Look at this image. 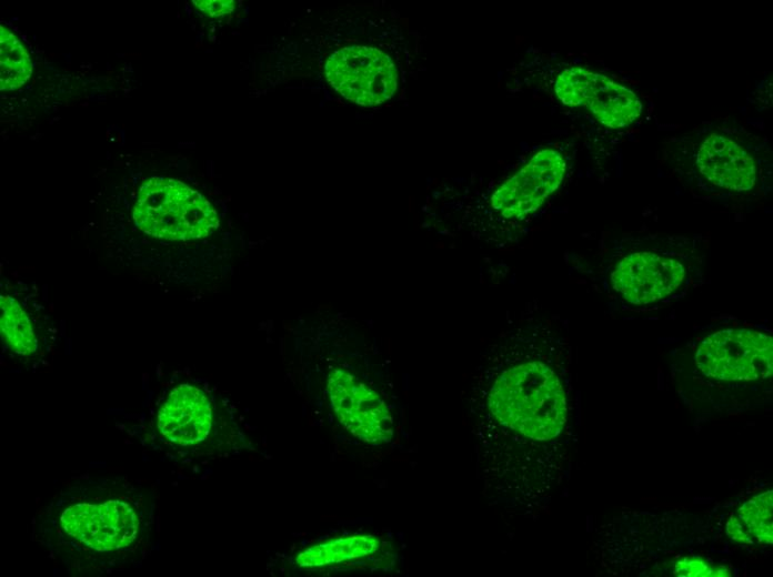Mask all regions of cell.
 <instances>
[{"label":"cell","instance_id":"1","mask_svg":"<svg viewBox=\"0 0 773 577\" xmlns=\"http://www.w3.org/2000/svg\"><path fill=\"white\" fill-rule=\"evenodd\" d=\"M561 353L551 318L528 308L481 352L463 391L481 493L501 514L526 502L539 447L569 421Z\"/></svg>","mask_w":773,"mask_h":577},{"label":"cell","instance_id":"2","mask_svg":"<svg viewBox=\"0 0 773 577\" xmlns=\"http://www.w3.org/2000/svg\"><path fill=\"white\" fill-rule=\"evenodd\" d=\"M155 533L151 485L124 476L69 482L40 510L37 537L70 573L109 574L139 564Z\"/></svg>","mask_w":773,"mask_h":577},{"label":"cell","instance_id":"3","mask_svg":"<svg viewBox=\"0 0 773 577\" xmlns=\"http://www.w3.org/2000/svg\"><path fill=\"white\" fill-rule=\"evenodd\" d=\"M706 245L700 235L628 233L605 245L600 282L619 306L652 310L685 297L705 280Z\"/></svg>","mask_w":773,"mask_h":577},{"label":"cell","instance_id":"4","mask_svg":"<svg viewBox=\"0 0 773 577\" xmlns=\"http://www.w3.org/2000/svg\"><path fill=\"white\" fill-rule=\"evenodd\" d=\"M662 145L663 163L697 196L746 200L772 189L767 141L736 122H710Z\"/></svg>","mask_w":773,"mask_h":577},{"label":"cell","instance_id":"5","mask_svg":"<svg viewBox=\"0 0 773 577\" xmlns=\"http://www.w3.org/2000/svg\"><path fill=\"white\" fill-rule=\"evenodd\" d=\"M132 216L142 232L170 241L207 237L220 225L218 213L207 198L167 176H152L142 183Z\"/></svg>","mask_w":773,"mask_h":577},{"label":"cell","instance_id":"6","mask_svg":"<svg viewBox=\"0 0 773 577\" xmlns=\"http://www.w3.org/2000/svg\"><path fill=\"white\" fill-rule=\"evenodd\" d=\"M695 371L726 384L756 383L773 372V338L751 326H726L703 336L693 352Z\"/></svg>","mask_w":773,"mask_h":577},{"label":"cell","instance_id":"7","mask_svg":"<svg viewBox=\"0 0 773 577\" xmlns=\"http://www.w3.org/2000/svg\"><path fill=\"white\" fill-rule=\"evenodd\" d=\"M324 74L337 92L363 107L385 102L398 88V71L391 58L365 45L333 52L325 62Z\"/></svg>","mask_w":773,"mask_h":577},{"label":"cell","instance_id":"8","mask_svg":"<svg viewBox=\"0 0 773 577\" xmlns=\"http://www.w3.org/2000/svg\"><path fill=\"white\" fill-rule=\"evenodd\" d=\"M553 91L563 104L588 108L611 129L631 125L643 110L641 100L631 89L580 67L561 70L554 79Z\"/></svg>","mask_w":773,"mask_h":577},{"label":"cell","instance_id":"9","mask_svg":"<svg viewBox=\"0 0 773 577\" xmlns=\"http://www.w3.org/2000/svg\"><path fill=\"white\" fill-rule=\"evenodd\" d=\"M328 393L338 419L357 438L371 444L392 439L394 419L389 405L360 377L334 368L329 373Z\"/></svg>","mask_w":773,"mask_h":577},{"label":"cell","instance_id":"10","mask_svg":"<svg viewBox=\"0 0 773 577\" xmlns=\"http://www.w3.org/2000/svg\"><path fill=\"white\" fill-rule=\"evenodd\" d=\"M565 173L564 155L543 149L492 194L491 207L504 219L522 220L559 189Z\"/></svg>","mask_w":773,"mask_h":577},{"label":"cell","instance_id":"11","mask_svg":"<svg viewBox=\"0 0 773 577\" xmlns=\"http://www.w3.org/2000/svg\"><path fill=\"white\" fill-rule=\"evenodd\" d=\"M214 412L208 394L189 383L173 387L159 406L153 438L174 449H191L213 432Z\"/></svg>","mask_w":773,"mask_h":577},{"label":"cell","instance_id":"12","mask_svg":"<svg viewBox=\"0 0 773 577\" xmlns=\"http://www.w3.org/2000/svg\"><path fill=\"white\" fill-rule=\"evenodd\" d=\"M773 492L746 500L727 519L726 535L734 543L765 546L773 543Z\"/></svg>","mask_w":773,"mask_h":577},{"label":"cell","instance_id":"13","mask_svg":"<svg viewBox=\"0 0 773 577\" xmlns=\"http://www.w3.org/2000/svg\"><path fill=\"white\" fill-rule=\"evenodd\" d=\"M379 547V538L372 535L341 537L305 548L295 561L308 568L340 564L373 555Z\"/></svg>","mask_w":773,"mask_h":577},{"label":"cell","instance_id":"14","mask_svg":"<svg viewBox=\"0 0 773 577\" xmlns=\"http://www.w3.org/2000/svg\"><path fill=\"white\" fill-rule=\"evenodd\" d=\"M32 63L30 55L7 27L0 26V89L12 91L23 85L30 78Z\"/></svg>","mask_w":773,"mask_h":577},{"label":"cell","instance_id":"15","mask_svg":"<svg viewBox=\"0 0 773 577\" xmlns=\"http://www.w3.org/2000/svg\"><path fill=\"white\" fill-rule=\"evenodd\" d=\"M1 334L9 347L17 354L29 356L38 350L31 321L22 306L11 296L0 297Z\"/></svg>","mask_w":773,"mask_h":577},{"label":"cell","instance_id":"16","mask_svg":"<svg viewBox=\"0 0 773 577\" xmlns=\"http://www.w3.org/2000/svg\"><path fill=\"white\" fill-rule=\"evenodd\" d=\"M674 575L680 577L731 576L724 566H715L701 557H685L674 565Z\"/></svg>","mask_w":773,"mask_h":577},{"label":"cell","instance_id":"17","mask_svg":"<svg viewBox=\"0 0 773 577\" xmlns=\"http://www.w3.org/2000/svg\"><path fill=\"white\" fill-rule=\"evenodd\" d=\"M193 3L210 17H223L234 9L232 0H194Z\"/></svg>","mask_w":773,"mask_h":577}]
</instances>
